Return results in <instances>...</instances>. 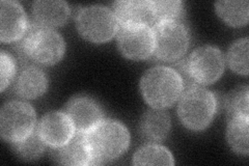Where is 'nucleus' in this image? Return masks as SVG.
I'll list each match as a JSON object with an SVG mask.
<instances>
[{"instance_id":"5","label":"nucleus","mask_w":249,"mask_h":166,"mask_svg":"<svg viewBox=\"0 0 249 166\" xmlns=\"http://www.w3.org/2000/svg\"><path fill=\"white\" fill-rule=\"evenodd\" d=\"M153 34L156 55L163 60L180 58L188 48V31L178 21L159 22Z\"/></svg>"},{"instance_id":"9","label":"nucleus","mask_w":249,"mask_h":166,"mask_svg":"<svg viewBox=\"0 0 249 166\" xmlns=\"http://www.w3.org/2000/svg\"><path fill=\"white\" fill-rule=\"evenodd\" d=\"M119 46L128 58H146L154 50L153 30L147 26L124 27L119 37Z\"/></svg>"},{"instance_id":"1","label":"nucleus","mask_w":249,"mask_h":166,"mask_svg":"<svg viewBox=\"0 0 249 166\" xmlns=\"http://www.w3.org/2000/svg\"><path fill=\"white\" fill-rule=\"evenodd\" d=\"M85 140L91 164H102L119 158L126 151L130 135L127 128L116 121H104L88 132Z\"/></svg>"},{"instance_id":"20","label":"nucleus","mask_w":249,"mask_h":166,"mask_svg":"<svg viewBox=\"0 0 249 166\" xmlns=\"http://www.w3.org/2000/svg\"><path fill=\"white\" fill-rule=\"evenodd\" d=\"M216 10L220 17L233 26L244 25L248 21V1H218Z\"/></svg>"},{"instance_id":"22","label":"nucleus","mask_w":249,"mask_h":166,"mask_svg":"<svg viewBox=\"0 0 249 166\" xmlns=\"http://www.w3.org/2000/svg\"><path fill=\"white\" fill-rule=\"evenodd\" d=\"M230 67L235 72L248 75V38L239 39L233 44L228 53Z\"/></svg>"},{"instance_id":"10","label":"nucleus","mask_w":249,"mask_h":166,"mask_svg":"<svg viewBox=\"0 0 249 166\" xmlns=\"http://www.w3.org/2000/svg\"><path fill=\"white\" fill-rule=\"evenodd\" d=\"M66 113L79 133L91 130L101 122L103 112L97 103L88 97H76L68 103Z\"/></svg>"},{"instance_id":"14","label":"nucleus","mask_w":249,"mask_h":166,"mask_svg":"<svg viewBox=\"0 0 249 166\" xmlns=\"http://www.w3.org/2000/svg\"><path fill=\"white\" fill-rule=\"evenodd\" d=\"M54 160L59 164L87 165L91 164V158L85 140V135L78 133L67 144L56 147L51 151Z\"/></svg>"},{"instance_id":"21","label":"nucleus","mask_w":249,"mask_h":166,"mask_svg":"<svg viewBox=\"0 0 249 166\" xmlns=\"http://www.w3.org/2000/svg\"><path fill=\"white\" fill-rule=\"evenodd\" d=\"M45 144L46 142L38 132H31L25 138L14 142L13 148L23 159L34 160L41 156L45 148Z\"/></svg>"},{"instance_id":"17","label":"nucleus","mask_w":249,"mask_h":166,"mask_svg":"<svg viewBox=\"0 0 249 166\" xmlns=\"http://www.w3.org/2000/svg\"><path fill=\"white\" fill-rule=\"evenodd\" d=\"M142 135L146 138L159 140L164 138L170 129V118L164 110L152 109L147 111L140 123Z\"/></svg>"},{"instance_id":"19","label":"nucleus","mask_w":249,"mask_h":166,"mask_svg":"<svg viewBox=\"0 0 249 166\" xmlns=\"http://www.w3.org/2000/svg\"><path fill=\"white\" fill-rule=\"evenodd\" d=\"M174 158L167 148L150 145L140 148L134 155L135 165H174Z\"/></svg>"},{"instance_id":"4","label":"nucleus","mask_w":249,"mask_h":166,"mask_svg":"<svg viewBox=\"0 0 249 166\" xmlns=\"http://www.w3.org/2000/svg\"><path fill=\"white\" fill-rule=\"evenodd\" d=\"M216 111L214 94L206 89L193 86L185 92L178 105V116L192 130L206 128Z\"/></svg>"},{"instance_id":"2","label":"nucleus","mask_w":249,"mask_h":166,"mask_svg":"<svg viewBox=\"0 0 249 166\" xmlns=\"http://www.w3.org/2000/svg\"><path fill=\"white\" fill-rule=\"evenodd\" d=\"M142 92L150 105L164 108L173 105L183 90L181 76L167 67H155L147 71L142 80Z\"/></svg>"},{"instance_id":"18","label":"nucleus","mask_w":249,"mask_h":166,"mask_svg":"<svg viewBox=\"0 0 249 166\" xmlns=\"http://www.w3.org/2000/svg\"><path fill=\"white\" fill-rule=\"evenodd\" d=\"M228 139L233 151L239 154L248 153V117H231L228 128Z\"/></svg>"},{"instance_id":"8","label":"nucleus","mask_w":249,"mask_h":166,"mask_svg":"<svg viewBox=\"0 0 249 166\" xmlns=\"http://www.w3.org/2000/svg\"><path fill=\"white\" fill-rule=\"evenodd\" d=\"M224 70L220 50L212 46H202L193 51L186 62V71L194 81L209 84L216 81Z\"/></svg>"},{"instance_id":"11","label":"nucleus","mask_w":249,"mask_h":166,"mask_svg":"<svg viewBox=\"0 0 249 166\" xmlns=\"http://www.w3.org/2000/svg\"><path fill=\"white\" fill-rule=\"evenodd\" d=\"M37 132L46 144L59 147L73 137L74 126L67 114L50 112L42 118Z\"/></svg>"},{"instance_id":"25","label":"nucleus","mask_w":249,"mask_h":166,"mask_svg":"<svg viewBox=\"0 0 249 166\" xmlns=\"http://www.w3.org/2000/svg\"><path fill=\"white\" fill-rule=\"evenodd\" d=\"M0 66H1V79H0V84H1V91L3 92L15 74V64L13 58L9 54L4 51H1V56H0Z\"/></svg>"},{"instance_id":"6","label":"nucleus","mask_w":249,"mask_h":166,"mask_svg":"<svg viewBox=\"0 0 249 166\" xmlns=\"http://www.w3.org/2000/svg\"><path fill=\"white\" fill-rule=\"evenodd\" d=\"M36 124V112L27 103L13 101L0 112V133L7 141H19L28 136Z\"/></svg>"},{"instance_id":"24","label":"nucleus","mask_w":249,"mask_h":166,"mask_svg":"<svg viewBox=\"0 0 249 166\" xmlns=\"http://www.w3.org/2000/svg\"><path fill=\"white\" fill-rule=\"evenodd\" d=\"M155 19L159 22L178 21L184 14V4L181 1H155Z\"/></svg>"},{"instance_id":"3","label":"nucleus","mask_w":249,"mask_h":166,"mask_svg":"<svg viewBox=\"0 0 249 166\" xmlns=\"http://www.w3.org/2000/svg\"><path fill=\"white\" fill-rule=\"evenodd\" d=\"M26 56L45 65L57 62L65 53V42L55 30L44 25L31 26L22 41Z\"/></svg>"},{"instance_id":"15","label":"nucleus","mask_w":249,"mask_h":166,"mask_svg":"<svg viewBox=\"0 0 249 166\" xmlns=\"http://www.w3.org/2000/svg\"><path fill=\"white\" fill-rule=\"evenodd\" d=\"M33 11L38 23L48 26L64 24L70 15V7L64 1H36Z\"/></svg>"},{"instance_id":"13","label":"nucleus","mask_w":249,"mask_h":166,"mask_svg":"<svg viewBox=\"0 0 249 166\" xmlns=\"http://www.w3.org/2000/svg\"><path fill=\"white\" fill-rule=\"evenodd\" d=\"M116 19L124 27L146 26L155 20L151 1H119L114 3Z\"/></svg>"},{"instance_id":"12","label":"nucleus","mask_w":249,"mask_h":166,"mask_svg":"<svg viewBox=\"0 0 249 166\" xmlns=\"http://www.w3.org/2000/svg\"><path fill=\"white\" fill-rule=\"evenodd\" d=\"M27 18L23 7L15 1L2 0L0 3V38L13 42L18 39L26 29Z\"/></svg>"},{"instance_id":"23","label":"nucleus","mask_w":249,"mask_h":166,"mask_svg":"<svg viewBox=\"0 0 249 166\" xmlns=\"http://www.w3.org/2000/svg\"><path fill=\"white\" fill-rule=\"evenodd\" d=\"M225 107L231 117L246 116L248 117V88L239 86L229 93L225 100Z\"/></svg>"},{"instance_id":"7","label":"nucleus","mask_w":249,"mask_h":166,"mask_svg":"<svg viewBox=\"0 0 249 166\" xmlns=\"http://www.w3.org/2000/svg\"><path fill=\"white\" fill-rule=\"evenodd\" d=\"M81 35L95 43L110 39L116 31L115 16L105 6L90 5L81 10L77 18Z\"/></svg>"},{"instance_id":"16","label":"nucleus","mask_w":249,"mask_h":166,"mask_svg":"<svg viewBox=\"0 0 249 166\" xmlns=\"http://www.w3.org/2000/svg\"><path fill=\"white\" fill-rule=\"evenodd\" d=\"M47 89V79L41 70L30 67L20 74L16 91L23 98L33 99L41 96Z\"/></svg>"}]
</instances>
